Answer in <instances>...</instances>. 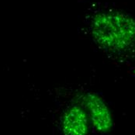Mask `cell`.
I'll use <instances>...</instances> for the list:
<instances>
[{
    "mask_svg": "<svg viewBox=\"0 0 135 135\" xmlns=\"http://www.w3.org/2000/svg\"><path fill=\"white\" fill-rule=\"evenodd\" d=\"M89 30L93 41L106 52L120 55L135 49V20L128 14L99 12L91 18Z\"/></svg>",
    "mask_w": 135,
    "mask_h": 135,
    "instance_id": "obj_1",
    "label": "cell"
},
{
    "mask_svg": "<svg viewBox=\"0 0 135 135\" xmlns=\"http://www.w3.org/2000/svg\"><path fill=\"white\" fill-rule=\"evenodd\" d=\"M81 99L95 128L103 133L110 131L113 125L112 116L104 100L93 93L83 95Z\"/></svg>",
    "mask_w": 135,
    "mask_h": 135,
    "instance_id": "obj_2",
    "label": "cell"
},
{
    "mask_svg": "<svg viewBox=\"0 0 135 135\" xmlns=\"http://www.w3.org/2000/svg\"><path fill=\"white\" fill-rule=\"evenodd\" d=\"M62 130L65 135L87 134L89 117L82 106L73 105L68 109L63 116Z\"/></svg>",
    "mask_w": 135,
    "mask_h": 135,
    "instance_id": "obj_3",
    "label": "cell"
}]
</instances>
